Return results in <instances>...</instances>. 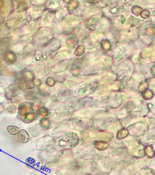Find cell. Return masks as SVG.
<instances>
[{"label": "cell", "mask_w": 155, "mask_h": 175, "mask_svg": "<svg viewBox=\"0 0 155 175\" xmlns=\"http://www.w3.org/2000/svg\"><path fill=\"white\" fill-rule=\"evenodd\" d=\"M79 138L76 134L73 133H67L60 141L61 146H66L69 148H73L78 145Z\"/></svg>", "instance_id": "1"}, {"label": "cell", "mask_w": 155, "mask_h": 175, "mask_svg": "<svg viewBox=\"0 0 155 175\" xmlns=\"http://www.w3.org/2000/svg\"><path fill=\"white\" fill-rule=\"evenodd\" d=\"M17 92H18L17 87L15 84H12L5 89L4 95L7 99L10 100L13 97H15L16 95L18 94Z\"/></svg>", "instance_id": "2"}, {"label": "cell", "mask_w": 155, "mask_h": 175, "mask_svg": "<svg viewBox=\"0 0 155 175\" xmlns=\"http://www.w3.org/2000/svg\"><path fill=\"white\" fill-rule=\"evenodd\" d=\"M18 141L22 144H26L30 140V136L28 133L24 130H21L18 135Z\"/></svg>", "instance_id": "3"}, {"label": "cell", "mask_w": 155, "mask_h": 175, "mask_svg": "<svg viewBox=\"0 0 155 175\" xmlns=\"http://www.w3.org/2000/svg\"><path fill=\"white\" fill-rule=\"evenodd\" d=\"M21 120L24 123H30L37 118V115L34 112H30L25 114L20 118Z\"/></svg>", "instance_id": "4"}, {"label": "cell", "mask_w": 155, "mask_h": 175, "mask_svg": "<svg viewBox=\"0 0 155 175\" xmlns=\"http://www.w3.org/2000/svg\"><path fill=\"white\" fill-rule=\"evenodd\" d=\"M35 49L33 48L32 44L28 45L26 46V48H25L24 52H23V58L24 59H26V58H30V59H32V58L35 55Z\"/></svg>", "instance_id": "5"}, {"label": "cell", "mask_w": 155, "mask_h": 175, "mask_svg": "<svg viewBox=\"0 0 155 175\" xmlns=\"http://www.w3.org/2000/svg\"><path fill=\"white\" fill-rule=\"evenodd\" d=\"M16 60V56L13 52L8 51L4 55V61L8 64H13Z\"/></svg>", "instance_id": "6"}, {"label": "cell", "mask_w": 155, "mask_h": 175, "mask_svg": "<svg viewBox=\"0 0 155 175\" xmlns=\"http://www.w3.org/2000/svg\"><path fill=\"white\" fill-rule=\"evenodd\" d=\"M95 145L96 148L98 150L101 151L106 150L108 147V144L106 142L104 141H96L95 142Z\"/></svg>", "instance_id": "7"}, {"label": "cell", "mask_w": 155, "mask_h": 175, "mask_svg": "<svg viewBox=\"0 0 155 175\" xmlns=\"http://www.w3.org/2000/svg\"><path fill=\"white\" fill-rule=\"evenodd\" d=\"M7 131L9 134H10V135H18L19 131H20V128L18 127V126H14V125H9L7 126Z\"/></svg>", "instance_id": "8"}, {"label": "cell", "mask_w": 155, "mask_h": 175, "mask_svg": "<svg viewBox=\"0 0 155 175\" xmlns=\"http://www.w3.org/2000/svg\"><path fill=\"white\" fill-rule=\"evenodd\" d=\"M22 77L26 80L32 81L33 80H35V74L31 71H27L22 73Z\"/></svg>", "instance_id": "9"}, {"label": "cell", "mask_w": 155, "mask_h": 175, "mask_svg": "<svg viewBox=\"0 0 155 175\" xmlns=\"http://www.w3.org/2000/svg\"><path fill=\"white\" fill-rule=\"evenodd\" d=\"M37 114L39 116H41L44 118L49 114V111L45 107H41L37 109Z\"/></svg>", "instance_id": "10"}, {"label": "cell", "mask_w": 155, "mask_h": 175, "mask_svg": "<svg viewBox=\"0 0 155 175\" xmlns=\"http://www.w3.org/2000/svg\"><path fill=\"white\" fill-rule=\"evenodd\" d=\"M129 135V131L126 129L120 130L117 135V137L119 139H122L127 137Z\"/></svg>", "instance_id": "11"}, {"label": "cell", "mask_w": 155, "mask_h": 175, "mask_svg": "<svg viewBox=\"0 0 155 175\" xmlns=\"http://www.w3.org/2000/svg\"><path fill=\"white\" fill-rule=\"evenodd\" d=\"M99 135H100V136H99V138L104 142L110 141L112 138V135H111L110 134H108V133H102V134H100Z\"/></svg>", "instance_id": "12"}, {"label": "cell", "mask_w": 155, "mask_h": 175, "mask_svg": "<svg viewBox=\"0 0 155 175\" xmlns=\"http://www.w3.org/2000/svg\"><path fill=\"white\" fill-rule=\"evenodd\" d=\"M145 153L147 156L150 157H152L154 155V151L153 149V148L151 147V146H147L145 148Z\"/></svg>", "instance_id": "13"}, {"label": "cell", "mask_w": 155, "mask_h": 175, "mask_svg": "<svg viewBox=\"0 0 155 175\" xmlns=\"http://www.w3.org/2000/svg\"><path fill=\"white\" fill-rule=\"evenodd\" d=\"M40 125H41L42 127L45 128H47L50 126V120L47 119V118H43L41 120H40Z\"/></svg>", "instance_id": "14"}, {"label": "cell", "mask_w": 155, "mask_h": 175, "mask_svg": "<svg viewBox=\"0 0 155 175\" xmlns=\"http://www.w3.org/2000/svg\"><path fill=\"white\" fill-rule=\"evenodd\" d=\"M16 85H17V88H18L21 91H24L27 90L26 86L25 80H21L18 81V82L17 83Z\"/></svg>", "instance_id": "15"}, {"label": "cell", "mask_w": 155, "mask_h": 175, "mask_svg": "<svg viewBox=\"0 0 155 175\" xmlns=\"http://www.w3.org/2000/svg\"><path fill=\"white\" fill-rule=\"evenodd\" d=\"M35 92H33L32 91H28L27 94H26V97L27 99L29 100H35L36 99H37V96L35 95V93H34Z\"/></svg>", "instance_id": "16"}, {"label": "cell", "mask_w": 155, "mask_h": 175, "mask_svg": "<svg viewBox=\"0 0 155 175\" xmlns=\"http://www.w3.org/2000/svg\"><path fill=\"white\" fill-rule=\"evenodd\" d=\"M143 97H144L146 99L149 100V99H151L153 97V93L151 90H147L144 92H143Z\"/></svg>", "instance_id": "17"}, {"label": "cell", "mask_w": 155, "mask_h": 175, "mask_svg": "<svg viewBox=\"0 0 155 175\" xmlns=\"http://www.w3.org/2000/svg\"><path fill=\"white\" fill-rule=\"evenodd\" d=\"M28 6L26 4V1H21L19 3L18 5V10L20 12H22L25 10V9H27Z\"/></svg>", "instance_id": "18"}, {"label": "cell", "mask_w": 155, "mask_h": 175, "mask_svg": "<svg viewBox=\"0 0 155 175\" xmlns=\"http://www.w3.org/2000/svg\"><path fill=\"white\" fill-rule=\"evenodd\" d=\"M84 51H85V49H84V46L81 45V46H78V47L77 48L75 52H74V54L78 56H80L84 54Z\"/></svg>", "instance_id": "19"}, {"label": "cell", "mask_w": 155, "mask_h": 175, "mask_svg": "<svg viewBox=\"0 0 155 175\" xmlns=\"http://www.w3.org/2000/svg\"><path fill=\"white\" fill-rule=\"evenodd\" d=\"M26 82V86L27 90H32L35 87V84H34L33 81H30V80H25Z\"/></svg>", "instance_id": "20"}, {"label": "cell", "mask_w": 155, "mask_h": 175, "mask_svg": "<svg viewBox=\"0 0 155 175\" xmlns=\"http://www.w3.org/2000/svg\"><path fill=\"white\" fill-rule=\"evenodd\" d=\"M11 102H12V103L14 104V105L15 107H19V106L21 104V100L18 98H17L16 97H13L12 98L10 99Z\"/></svg>", "instance_id": "21"}, {"label": "cell", "mask_w": 155, "mask_h": 175, "mask_svg": "<svg viewBox=\"0 0 155 175\" xmlns=\"http://www.w3.org/2000/svg\"><path fill=\"white\" fill-rule=\"evenodd\" d=\"M132 12H133L136 15H139L142 12V9L139 7L135 6L132 9Z\"/></svg>", "instance_id": "22"}, {"label": "cell", "mask_w": 155, "mask_h": 175, "mask_svg": "<svg viewBox=\"0 0 155 175\" xmlns=\"http://www.w3.org/2000/svg\"><path fill=\"white\" fill-rule=\"evenodd\" d=\"M102 46H103V48H104V50L108 51V50L110 49V44L108 42H107V41H106V40L103 41V42H102Z\"/></svg>", "instance_id": "23"}, {"label": "cell", "mask_w": 155, "mask_h": 175, "mask_svg": "<svg viewBox=\"0 0 155 175\" xmlns=\"http://www.w3.org/2000/svg\"><path fill=\"white\" fill-rule=\"evenodd\" d=\"M46 83L49 86H53L55 84V81L53 78L52 77H49L46 80Z\"/></svg>", "instance_id": "24"}, {"label": "cell", "mask_w": 155, "mask_h": 175, "mask_svg": "<svg viewBox=\"0 0 155 175\" xmlns=\"http://www.w3.org/2000/svg\"><path fill=\"white\" fill-rule=\"evenodd\" d=\"M141 16L143 18H148L149 16H150V12H149L148 10H144L142 11V12L141 14Z\"/></svg>", "instance_id": "25"}, {"label": "cell", "mask_w": 155, "mask_h": 175, "mask_svg": "<svg viewBox=\"0 0 155 175\" xmlns=\"http://www.w3.org/2000/svg\"><path fill=\"white\" fill-rule=\"evenodd\" d=\"M7 112L10 113V114H14L15 113L16 111V108L14 105H11V106H9L7 108Z\"/></svg>", "instance_id": "26"}, {"label": "cell", "mask_w": 155, "mask_h": 175, "mask_svg": "<svg viewBox=\"0 0 155 175\" xmlns=\"http://www.w3.org/2000/svg\"><path fill=\"white\" fill-rule=\"evenodd\" d=\"M78 7V2L77 1H72L70 4L68 5V9L70 10H73L74 9H76Z\"/></svg>", "instance_id": "27"}, {"label": "cell", "mask_w": 155, "mask_h": 175, "mask_svg": "<svg viewBox=\"0 0 155 175\" xmlns=\"http://www.w3.org/2000/svg\"><path fill=\"white\" fill-rule=\"evenodd\" d=\"M5 67H6V62L4 60L0 61V70L2 71V70L5 69Z\"/></svg>", "instance_id": "28"}, {"label": "cell", "mask_w": 155, "mask_h": 175, "mask_svg": "<svg viewBox=\"0 0 155 175\" xmlns=\"http://www.w3.org/2000/svg\"><path fill=\"white\" fill-rule=\"evenodd\" d=\"M147 84L146 83H142L139 86V91L141 92H142V91L144 90L147 88Z\"/></svg>", "instance_id": "29"}, {"label": "cell", "mask_w": 155, "mask_h": 175, "mask_svg": "<svg viewBox=\"0 0 155 175\" xmlns=\"http://www.w3.org/2000/svg\"><path fill=\"white\" fill-rule=\"evenodd\" d=\"M33 82H34V84H35V85H36V86H40L41 85V81L39 80V79H36L34 80Z\"/></svg>", "instance_id": "30"}, {"label": "cell", "mask_w": 155, "mask_h": 175, "mask_svg": "<svg viewBox=\"0 0 155 175\" xmlns=\"http://www.w3.org/2000/svg\"><path fill=\"white\" fill-rule=\"evenodd\" d=\"M4 20V16L3 14L0 12V24H1L2 23H3Z\"/></svg>", "instance_id": "31"}, {"label": "cell", "mask_w": 155, "mask_h": 175, "mask_svg": "<svg viewBox=\"0 0 155 175\" xmlns=\"http://www.w3.org/2000/svg\"><path fill=\"white\" fill-rule=\"evenodd\" d=\"M4 1H0V9H1V8L4 6Z\"/></svg>", "instance_id": "32"}, {"label": "cell", "mask_w": 155, "mask_h": 175, "mask_svg": "<svg viewBox=\"0 0 155 175\" xmlns=\"http://www.w3.org/2000/svg\"><path fill=\"white\" fill-rule=\"evenodd\" d=\"M153 14H154V15H155V11H154V12H153Z\"/></svg>", "instance_id": "33"}]
</instances>
